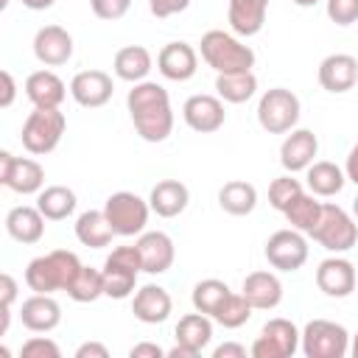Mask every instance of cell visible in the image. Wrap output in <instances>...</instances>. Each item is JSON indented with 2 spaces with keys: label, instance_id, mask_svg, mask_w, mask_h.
<instances>
[{
  "label": "cell",
  "instance_id": "cell-1",
  "mask_svg": "<svg viewBox=\"0 0 358 358\" xmlns=\"http://www.w3.org/2000/svg\"><path fill=\"white\" fill-rule=\"evenodd\" d=\"M81 271V260L76 252L67 249H53L48 255H39L28 263L25 268V285L34 294H53V291H67V285L76 280Z\"/></svg>",
  "mask_w": 358,
  "mask_h": 358
},
{
  "label": "cell",
  "instance_id": "cell-2",
  "mask_svg": "<svg viewBox=\"0 0 358 358\" xmlns=\"http://www.w3.org/2000/svg\"><path fill=\"white\" fill-rule=\"evenodd\" d=\"M199 53L215 73H246L255 67V50L238 39V34L213 28L201 36Z\"/></svg>",
  "mask_w": 358,
  "mask_h": 358
},
{
  "label": "cell",
  "instance_id": "cell-3",
  "mask_svg": "<svg viewBox=\"0 0 358 358\" xmlns=\"http://www.w3.org/2000/svg\"><path fill=\"white\" fill-rule=\"evenodd\" d=\"M64 129H67V117L59 112V106H34V112L22 123V134H20L22 148L36 157L50 154L62 143Z\"/></svg>",
  "mask_w": 358,
  "mask_h": 358
},
{
  "label": "cell",
  "instance_id": "cell-4",
  "mask_svg": "<svg viewBox=\"0 0 358 358\" xmlns=\"http://www.w3.org/2000/svg\"><path fill=\"white\" fill-rule=\"evenodd\" d=\"M310 238L322 249H327L333 255H341V252H350L358 243V224L344 207L327 201V204H322V215H319L316 227L310 229Z\"/></svg>",
  "mask_w": 358,
  "mask_h": 358
},
{
  "label": "cell",
  "instance_id": "cell-5",
  "mask_svg": "<svg viewBox=\"0 0 358 358\" xmlns=\"http://www.w3.org/2000/svg\"><path fill=\"white\" fill-rule=\"evenodd\" d=\"M299 350L305 352V358H344L350 352V333L338 322L310 319L302 327Z\"/></svg>",
  "mask_w": 358,
  "mask_h": 358
},
{
  "label": "cell",
  "instance_id": "cell-6",
  "mask_svg": "<svg viewBox=\"0 0 358 358\" xmlns=\"http://www.w3.org/2000/svg\"><path fill=\"white\" fill-rule=\"evenodd\" d=\"M299 98L285 87H271L257 101V123L268 134H288L299 120Z\"/></svg>",
  "mask_w": 358,
  "mask_h": 358
},
{
  "label": "cell",
  "instance_id": "cell-7",
  "mask_svg": "<svg viewBox=\"0 0 358 358\" xmlns=\"http://www.w3.org/2000/svg\"><path fill=\"white\" fill-rule=\"evenodd\" d=\"M148 213H151V204L131 190H117L103 204V215L112 224L115 235H120V238L143 235L145 224H148Z\"/></svg>",
  "mask_w": 358,
  "mask_h": 358
},
{
  "label": "cell",
  "instance_id": "cell-8",
  "mask_svg": "<svg viewBox=\"0 0 358 358\" xmlns=\"http://www.w3.org/2000/svg\"><path fill=\"white\" fill-rule=\"evenodd\" d=\"M299 338L302 333L296 330V324L291 319H268L260 327V336L252 344V355L255 358H291L299 350Z\"/></svg>",
  "mask_w": 358,
  "mask_h": 358
},
{
  "label": "cell",
  "instance_id": "cell-9",
  "mask_svg": "<svg viewBox=\"0 0 358 358\" xmlns=\"http://www.w3.org/2000/svg\"><path fill=\"white\" fill-rule=\"evenodd\" d=\"M266 260L271 268L277 271H299L308 260V241H305V232L299 229H277L268 241H266V249H263Z\"/></svg>",
  "mask_w": 358,
  "mask_h": 358
},
{
  "label": "cell",
  "instance_id": "cell-10",
  "mask_svg": "<svg viewBox=\"0 0 358 358\" xmlns=\"http://www.w3.org/2000/svg\"><path fill=\"white\" fill-rule=\"evenodd\" d=\"M0 182L20 193V196H31L39 193L45 185V168L36 159L28 157H14L11 151H0Z\"/></svg>",
  "mask_w": 358,
  "mask_h": 358
},
{
  "label": "cell",
  "instance_id": "cell-11",
  "mask_svg": "<svg viewBox=\"0 0 358 358\" xmlns=\"http://www.w3.org/2000/svg\"><path fill=\"white\" fill-rule=\"evenodd\" d=\"M358 285V271L355 266L347 260V257H324L316 268V288L324 294V296H333V299H344L355 291Z\"/></svg>",
  "mask_w": 358,
  "mask_h": 358
},
{
  "label": "cell",
  "instance_id": "cell-12",
  "mask_svg": "<svg viewBox=\"0 0 358 358\" xmlns=\"http://www.w3.org/2000/svg\"><path fill=\"white\" fill-rule=\"evenodd\" d=\"M182 117L185 123L199 131V134H213L224 126L227 112H224V101L218 95H190L182 106Z\"/></svg>",
  "mask_w": 358,
  "mask_h": 358
},
{
  "label": "cell",
  "instance_id": "cell-13",
  "mask_svg": "<svg viewBox=\"0 0 358 358\" xmlns=\"http://www.w3.org/2000/svg\"><path fill=\"white\" fill-rule=\"evenodd\" d=\"M112 92H115L112 76L103 70H81L70 81V95L84 109H98V106L109 103Z\"/></svg>",
  "mask_w": 358,
  "mask_h": 358
},
{
  "label": "cell",
  "instance_id": "cell-14",
  "mask_svg": "<svg viewBox=\"0 0 358 358\" xmlns=\"http://www.w3.org/2000/svg\"><path fill=\"white\" fill-rule=\"evenodd\" d=\"M34 56L45 67H62L73 56V36L62 25H42L34 34Z\"/></svg>",
  "mask_w": 358,
  "mask_h": 358
},
{
  "label": "cell",
  "instance_id": "cell-15",
  "mask_svg": "<svg viewBox=\"0 0 358 358\" xmlns=\"http://www.w3.org/2000/svg\"><path fill=\"white\" fill-rule=\"evenodd\" d=\"M316 78L322 84V90L333 92V95H341L347 90H352L358 84V59L350 56V53H330L322 59L319 70H316Z\"/></svg>",
  "mask_w": 358,
  "mask_h": 358
},
{
  "label": "cell",
  "instance_id": "cell-16",
  "mask_svg": "<svg viewBox=\"0 0 358 358\" xmlns=\"http://www.w3.org/2000/svg\"><path fill=\"white\" fill-rule=\"evenodd\" d=\"M319 154V140L310 129H291L280 145V165L288 173L308 171L310 162H316Z\"/></svg>",
  "mask_w": 358,
  "mask_h": 358
},
{
  "label": "cell",
  "instance_id": "cell-17",
  "mask_svg": "<svg viewBox=\"0 0 358 358\" xmlns=\"http://www.w3.org/2000/svg\"><path fill=\"white\" fill-rule=\"evenodd\" d=\"M157 70L168 81H190L199 70V53L187 42H168L157 53Z\"/></svg>",
  "mask_w": 358,
  "mask_h": 358
},
{
  "label": "cell",
  "instance_id": "cell-18",
  "mask_svg": "<svg viewBox=\"0 0 358 358\" xmlns=\"http://www.w3.org/2000/svg\"><path fill=\"white\" fill-rule=\"evenodd\" d=\"M173 310V299L171 294L162 288V285H143L134 291V299H131V313L134 319H140L143 324H162Z\"/></svg>",
  "mask_w": 358,
  "mask_h": 358
},
{
  "label": "cell",
  "instance_id": "cell-19",
  "mask_svg": "<svg viewBox=\"0 0 358 358\" xmlns=\"http://www.w3.org/2000/svg\"><path fill=\"white\" fill-rule=\"evenodd\" d=\"M137 249H140L143 271H145V274H165V271L173 266V257H176L173 241H171V235H165V232H159V229L143 232V235L137 238Z\"/></svg>",
  "mask_w": 358,
  "mask_h": 358
},
{
  "label": "cell",
  "instance_id": "cell-20",
  "mask_svg": "<svg viewBox=\"0 0 358 358\" xmlns=\"http://www.w3.org/2000/svg\"><path fill=\"white\" fill-rule=\"evenodd\" d=\"M20 319L31 333H50L62 322V305L50 294H34L22 302Z\"/></svg>",
  "mask_w": 358,
  "mask_h": 358
},
{
  "label": "cell",
  "instance_id": "cell-21",
  "mask_svg": "<svg viewBox=\"0 0 358 358\" xmlns=\"http://www.w3.org/2000/svg\"><path fill=\"white\" fill-rule=\"evenodd\" d=\"M241 294L252 302L255 310H271L282 302V282L274 271H252L246 274Z\"/></svg>",
  "mask_w": 358,
  "mask_h": 358
},
{
  "label": "cell",
  "instance_id": "cell-22",
  "mask_svg": "<svg viewBox=\"0 0 358 358\" xmlns=\"http://www.w3.org/2000/svg\"><path fill=\"white\" fill-rule=\"evenodd\" d=\"M187 201H190V190L179 179H162L148 193L151 213H157L159 218H176L179 213H185Z\"/></svg>",
  "mask_w": 358,
  "mask_h": 358
},
{
  "label": "cell",
  "instance_id": "cell-23",
  "mask_svg": "<svg viewBox=\"0 0 358 358\" xmlns=\"http://www.w3.org/2000/svg\"><path fill=\"white\" fill-rule=\"evenodd\" d=\"M45 215L39 213V207H11L6 213V232L17 241V243H39L45 235Z\"/></svg>",
  "mask_w": 358,
  "mask_h": 358
},
{
  "label": "cell",
  "instance_id": "cell-24",
  "mask_svg": "<svg viewBox=\"0 0 358 358\" xmlns=\"http://www.w3.org/2000/svg\"><path fill=\"white\" fill-rule=\"evenodd\" d=\"M266 11H268V0H229L227 20L232 34L238 36L260 34V28L266 25Z\"/></svg>",
  "mask_w": 358,
  "mask_h": 358
},
{
  "label": "cell",
  "instance_id": "cell-25",
  "mask_svg": "<svg viewBox=\"0 0 358 358\" xmlns=\"http://www.w3.org/2000/svg\"><path fill=\"white\" fill-rule=\"evenodd\" d=\"M25 95L34 106H62L67 87L53 70H36L25 78Z\"/></svg>",
  "mask_w": 358,
  "mask_h": 358
},
{
  "label": "cell",
  "instance_id": "cell-26",
  "mask_svg": "<svg viewBox=\"0 0 358 358\" xmlns=\"http://www.w3.org/2000/svg\"><path fill=\"white\" fill-rule=\"evenodd\" d=\"M154 67V59L148 53V48L143 45H126L115 53V62H112V70L120 81H129V84H137V81H145V76L151 73Z\"/></svg>",
  "mask_w": 358,
  "mask_h": 358
},
{
  "label": "cell",
  "instance_id": "cell-27",
  "mask_svg": "<svg viewBox=\"0 0 358 358\" xmlns=\"http://www.w3.org/2000/svg\"><path fill=\"white\" fill-rule=\"evenodd\" d=\"M344 182H347V173H344L336 162H330V159L310 162L308 171H305V185H308V190H310L313 196H319V199H330V196L341 193Z\"/></svg>",
  "mask_w": 358,
  "mask_h": 358
},
{
  "label": "cell",
  "instance_id": "cell-28",
  "mask_svg": "<svg viewBox=\"0 0 358 358\" xmlns=\"http://www.w3.org/2000/svg\"><path fill=\"white\" fill-rule=\"evenodd\" d=\"M131 123H134L137 134L145 143H162L173 131V109H171V103L154 106V109H145V112L131 115Z\"/></svg>",
  "mask_w": 358,
  "mask_h": 358
},
{
  "label": "cell",
  "instance_id": "cell-29",
  "mask_svg": "<svg viewBox=\"0 0 358 358\" xmlns=\"http://www.w3.org/2000/svg\"><path fill=\"white\" fill-rule=\"evenodd\" d=\"M76 238L90 246V249H103L112 243L115 238V229L112 224L106 221L103 210H84L78 218H76Z\"/></svg>",
  "mask_w": 358,
  "mask_h": 358
},
{
  "label": "cell",
  "instance_id": "cell-30",
  "mask_svg": "<svg viewBox=\"0 0 358 358\" xmlns=\"http://www.w3.org/2000/svg\"><path fill=\"white\" fill-rule=\"evenodd\" d=\"M173 338L201 355V350L213 341V316H207V313H201V310L182 316V319L176 322Z\"/></svg>",
  "mask_w": 358,
  "mask_h": 358
},
{
  "label": "cell",
  "instance_id": "cell-31",
  "mask_svg": "<svg viewBox=\"0 0 358 358\" xmlns=\"http://www.w3.org/2000/svg\"><path fill=\"white\" fill-rule=\"evenodd\" d=\"M218 207L229 215H249L257 207V190L252 182L232 179L218 190Z\"/></svg>",
  "mask_w": 358,
  "mask_h": 358
},
{
  "label": "cell",
  "instance_id": "cell-32",
  "mask_svg": "<svg viewBox=\"0 0 358 358\" xmlns=\"http://www.w3.org/2000/svg\"><path fill=\"white\" fill-rule=\"evenodd\" d=\"M76 204H78L76 193L64 185H50L36 193V207L48 221H64L67 215L76 213Z\"/></svg>",
  "mask_w": 358,
  "mask_h": 358
},
{
  "label": "cell",
  "instance_id": "cell-33",
  "mask_svg": "<svg viewBox=\"0 0 358 358\" xmlns=\"http://www.w3.org/2000/svg\"><path fill=\"white\" fill-rule=\"evenodd\" d=\"M215 92L227 103H246L257 92V76L252 70H246V73H218L215 76Z\"/></svg>",
  "mask_w": 358,
  "mask_h": 358
},
{
  "label": "cell",
  "instance_id": "cell-34",
  "mask_svg": "<svg viewBox=\"0 0 358 358\" xmlns=\"http://www.w3.org/2000/svg\"><path fill=\"white\" fill-rule=\"evenodd\" d=\"M322 204H324V201H319V196L302 193V196H296V199L288 204V210H285L282 215L288 218V224H291L294 229L310 235V229L316 227V221H319V215H322Z\"/></svg>",
  "mask_w": 358,
  "mask_h": 358
},
{
  "label": "cell",
  "instance_id": "cell-35",
  "mask_svg": "<svg viewBox=\"0 0 358 358\" xmlns=\"http://www.w3.org/2000/svg\"><path fill=\"white\" fill-rule=\"evenodd\" d=\"M165 103H171V95L157 81H137L126 95L129 115H137V112H145V109H154V106H165Z\"/></svg>",
  "mask_w": 358,
  "mask_h": 358
},
{
  "label": "cell",
  "instance_id": "cell-36",
  "mask_svg": "<svg viewBox=\"0 0 358 358\" xmlns=\"http://www.w3.org/2000/svg\"><path fill=\"white\" fill-rule=\"evenodd\" d=\"M229 294H232V291H229V285H227L224 280L210 277V280H201V282L193 285L190 302H193L196 310H201V313H207V316H215V310L224 305V299H227Z\"/></svg>",
  "mask_w": 358,
  "mask_h": 358
},
{
  "label": "cell",
  "instance_id": "cell-37",
  "mask_svg": "<svg viewBox=\"0 0 358 358\" xmlns=\"http://www.w3.org/2000/svg\"><path fill=\"white\" fill-rule=\"evenodd\" d=\"M67 296L73 302H95L98 296H103V271L92 266H81L76 280L67 285Z\"/></svg>",
  "mask_w": 358,
  "mask_h": 358
},
{
  "label": "cell",
  "instance_id": "cell-38",
  "mask_svg": "<svg viewBox=\"0 0 358 358\" xmlns=\"http://www.w3.org/2000/svg\"><path fill=\"white\" fill-rule=\"evenodd\" d=\"M101 271H103V296L126 299V296L134 294L140 271H131V268H123V266H109V263H103Z\"/></svg>",
  "mask_w": 358,
  "mask_h": 358
},
{
  "label": "cell",
  "instance_id": "cell-39",
  "mask_svg": "<svg viewBox=\"0 0 358 358\" xmlns=\"http://www.w3.org/2000/svg\"><path fill=\"white\" fill-rule=\"evenodd\" d=\"M252 302L243 296V294H229L227 299H224V305L215 310V316H213V322H218L221 327H227V330H238V327H243L249 319H252Z\"/></svg>",
  "mask_w": 358,
  "mask_h": 358
},
{
  "label": "cell",
  "instance_id": "cell-40",
  "mask_svg": "<svg viewBox=\"0 0 358 358\" xmlns=\"http://www.w3.org/2000/svg\"><path fill=\"white\" fill-rule=\"evenodd\" d=\"M302 193H305L302 182L294 179V173H282V176H277V179L268 185V204H271L274 210L285 213L288 204H291L296 196H302Z\"/></svg>",
  "mask_w": 358,
  "mask_h": 358
},
{
  "label": "cell",
  "instance_id": "cell-41",
  "mask_svg": "<svg viewBox=\"0 0 358 358\" xmlns=\"http://www.w3.org/2000/svg\"><path fill=\"white\" fill-rule=\"evenodd\" d=\"M20 355H25V358H59L62 350H59V344H56L53 338H48V336H34V338H28V341L22 344Z\"/></svg>",
  "mask_w": 358,
  "mask_h": 358
},
{
  "label": "cell",
  "instance_id": "cell-42",
  "mask_svg": "<svg viewBox=\"0 0 358 358\" xmlns=\"http://www.w3.org/2000/svg\"><path fill=\"white\" fill-rule=\"evenodd\" d=\"M324 8L336 25H352L358 20V0H327Z\"/></svg>",
  "mask_w": 358,
  "mask_h": 358
},
{
  "label": "cell",
  "instance_id": "cell-43",
  "mask_svg": "<svg viewBox=\"0 0 358 358\" xmlns=\"http://www.w3.org/2000/svg\"><path fill=\"white\" fill-rule=\"evenodd\" d=\"M131 0H90V8L98 20H120L126 11H129Z\"/></svg>",
  "mask_w": 358,
  "mask_h": 358
},
{
  "label": "cell",
  "instance_id": "cell-44",
  "mask_svg": "<svg viewBox=\"0 0 358 358\" xmlns=\"http://www.w3.org/2000/svg\"><path fill=\"white\" fill-rule=\"evenodd\" d=\"M187 6H190V0H148V8L157 20H168L179 11H185Z\"/></svg>",
  "mask_w": 358,
  "mask_h": 358
},
{
  "label": "cell",
  "instance_id": "cell-45",
  "mask_svg": "<svg viewBox=\"0 0 358 358\" xmlns=\"http://www.w3.org/2000/svg\"><path fill=\"white\" fill-rule=\"evenodd\" d=\"M14 299H17V280L8 271H3L0 274V302H3V308H11Z\"/></svg>",
  "mask_w": 358,
  "mask_h": 358
},
{
  "label": "cell",
  "instance_id": "cell-46",
  "mask_svg": "<svg viewBox=\"0 0 358 358\" xmlns=\"http://www.w3.org/2000/svg\"><path fill=\"white\" fill-rule=\"evenodd\" d=\"M129 355L131 358H162V355H168V350H162L159 344H151V341H140L129 350Z\"/></svg>",
  "mask_w": 358,
  "mask_h": 358
},
{
  "label": "cell",
  "instance_id": "cell-47",
  "mask_svg": "<svg viewBox=\"0 0 358 358\" xmlns=\"http://www.w3.org/2000/svg\"><path fill=\"white\" fill-rule=\"evenodd\" d=\"M76 358H109V350L101 341H84V344H78Z\"/></svg>",
  "mask_w": 358,
  "mask_h": 358
},
{
  "label": "cell",
  "instance_id": "cell-48",
  "mask_svg": "<svg viewBox=\"0 0 358 358\" xmlns=\"http://www.w3.org/2000/svg\"><path fill=\"white\" fill-rule=\"evenodd\" d=\"M0 78H3V95H0V106H3V109H8V106L14 103L17 84H14V76H11L8 70H3V73H0Z\"/></svg>",
  "mask_w": 358,
  "mask_h": 358
},
{
  "label": "cell",
  "instance_id": "cell-49",
  "mask_svg": "<svg viewBox=\"0 0 358 358\" xmlns=\"http://www.w3.org/2000/svg\"><path fill=\"white\" fill-rule=\"evenodd\" d=\"M213 358H246V347L235 341H224L213 350Z\"/></svg>",
  "mask_w": 358,
  "mask_h": 358
},
{
  "label": "cell",
  "instance_id": "cell-50",
  "mask_svg": "<svg viewBox=\"0 0 358 358\" xmlns=\"http://www.w3.org/2000/svg\"><path fill=\"white\" fill-rule=\"evenodd\" d=\"M344 173H347V182L358 185V143L350 148L347 154V162H344Z\"/></svg>",
  "mask_w": 358,
  "mask_h": 358
},
{
  "label": "cell",
  "instance_id": "cell-51",
  "mask_svg": "<svg viewBox=\"0 0 358 358\" xmlns=\"http://www.w3.org/2000/svg\"><path fill=\"white\" fill-rule=\"evenodd\" d=\"M168 358H199V352L196 350H190V347H185V344H173L171 350H168Z\"/></svg>",
  "mask_w": 358,
  "mask_h": 358
},
{
  "label": "cell",
  "instance_id": "cell-52",
  "mask_svg": "<svg viewBox=\"0 0 358 358\" xmlns=\"http://www.w3.org/2000/svg\"><path fill=\"white\" fill-rule=\"evenodd\" d=\"M25 8H31V11H45V8H50L56 0H20Z\"/></svg>",
  "mask_w": 358,
  "mask_h": 358
},
{
  "label": "cell",
  "instance_id": "cell-53",
  "mask_svg": "<svg viewBox=\"0 0 358 358\" xmlns=\"http://www.w3.org/2000/svg\"><path fill=\"white\" fill-rule=\"evenodd\" d=\"M350 352H352V358H358V333L350 338Z\"/></svg>",
  "mask_w": 358,
  "mask_h": 358
},
{
  "label": "cell",
  "instance_id": "cell-54",
  "mask_svg": "<svg viewBox=\"0 0 358 358\" xmlns=\"http://www.w3.org/2000/svg\"><path fill=\"white\" fill-rule=\"evenodd\" d=\"M294 3H296L299 8H310V6H316L319 0H294Z\"/></svg>",
  "mask_w": 358,
  "mask_h": 358
},
{
  "label": "cell",
  "instance_id": "cell-55",
  "mask_svg": "<svg viewBox=\"0 0 358 358\" xmlns=\"http://www.w3.org/2000/svg\"><path fill=\"white\" fill-rule=\"evenodd\" d=\"M352 215H355V221H358V196L352 199Z\"/></svg>",
  "mask_w": 358,
  "mask_h": 358
}]
</instances>
